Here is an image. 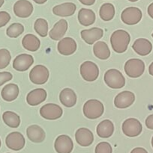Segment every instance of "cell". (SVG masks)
<instances>
[{"label": "cell", "mask_w": 153, "mask_h": 153, "mask_svg": "<svg viewBox=\"0 0 153 153\" xmlns=\"http://www.w3.org/2000/svg\"><path fill=\"white\" fill-rule=\"evenodd\" d=\"M145 123L148 129L153 130V114H151L147 117V118L146 119Z\"/></svg>", "instance_id": "37"}, {"label": "cell", "mask_w": 153, "mask_h": 153, "mask_svg": "<svg viewBox=\"0 0 153 153\" xmlns=\"http://www.w3.org/2000/svg\"><path fill=\"white\" fill-rule=\"evenodd\" d=\"M148 73H149V74L151 76H153V62L148 67Z\"/></svg>", "instance_id": "41"}, {"label": "cell", "mask_w": 153, "mask_h": 153, "mask_svg": "<svg viewBox=\"0 0 153 153\" xmlns=\"http://www.w3.org/2000/svg\"><path fill=\"white\" fill-rule=\"evenodd\" d=\"M1 144H2V143H1V140H0V147H1Z\"/></svg>", "instance_id": "46"}, {"label": "cell", "mask_w": 153, "mask_h": 153, "mask_svg": "<svg viewBox=\"0 0 153 153\" xmlns=\"http://www.w3.org/2000/svg\"><path fill=\"white\" fill-rule=\"evenodd\" d=\"M2 120L4 123L10 128H17L20 124V117L13 111H5L2 114Z\"/></svg>", "instance_id": "29"}, {"label": "cell", "mask_w": 153, "mask_h": 153, "mask_svg": "<svg viewBox=\"0 0 153 153\" xmlns=\"http://www.w3.org/2000/svg\"><path fill=\"white\" fill-rule=\"evenodd\" d=\"M135 101V95L134 93L124 91L119 93L114 99V105L118 108H127L130 107Z\"/></svg>", "instance_id": "11"}, {"label": "cell", "mask_w": 153, "mask_h": 153, "mask_svg": "<svg viewBox=\"0 0 153 153\" xmlns=\"http://www.w3.org/2000/svg\"><path fill=\"white\" fill-rule=\"evenodd\" d=\"M26 134L28 140L33 143H41L45 140L46 133L43 128L38 125H32L26 129Z\"/></svg>", "instance_id": "20"}, {"label": "cell", "mask_w": 153, "mask_h": 153, "mask_svg": "<svg viewBox=\"0 0 153 153\" xmlns=\"http://www.w3.org/2000/svg\"><path fill=\"white\" fill-rule=\"evenodd\" d=\"M33 1H34L35 3H37V4H44L47 0H33Z\"/></svg>", "instance_id": "42"}, {"label": "cell", "mask_w": 153, "mask_h": 153, "mask_svg": "<svg viewBox=\"0 0 153 153\" xmlns=\"http://www.w3.org/2000/svg\"><path fill=\"white\" fill-rule=\"evenodd\" d=\"M130 153H148V152H147L144 148L136 147L134 148V149L130 152Z\"/></svg>", "instance_id": "38"}, {"label": "cell", "mask_w": 153, "mask_h": 153, "mask_svg": "<svg viewBox=\"0 0 153 153\" xmlns=\"http://www.w3.org/2000/svg\"><path fill=\"white\" fill-rule=\"evenodd\" d=\"M94 55L100 60H106L110 56V51L105 42L98 41L93 46Z\"/></svg>", "instance_id": "28"}, {"label": "cell", "mask_w": 153, "mask_h": 153, "mask_svg": "<svg viewBox=\"0 0 153 153\" xmlns=\"http://www.w3.org/2000/svg\"><path fill=\"white\" fill-rule=\"evenodd\" d=\"M8 153H9V152H8Z\"/></svg>", "instance_id": "48"}, {"label": "cell", "mask_w": 153, "mask_h": 153, "mask_svg": "<svg viewBox=\"0 0 153 153\" xmlns=\"http://www.w3.org/2000/svg\"><path fill=\"white\" fill-rule=\"evenodd\" d=\"M75 139L80 146L86 147L92 144L94 141V135L88 128H80L75 133Z\"/></svg>", "instance_id": "15"}, {"label": "cell", "mask_w": 153, "mask_h": 153, "mask_svg": "<svg viewBox=\"0 0 153 153\" xmlns=\"http://www.w3.org/2000/svg\"><path fill=\"white\" fill-rule=\"evenodd\" d=\"M130 41V34L124 30H116L112 33L110 37L111 46L114 52L116 53H123L125 52Z\"/></svg>", "instance_id": "1"}, {"label": "cell", "mask_w": 153, "mask_h": 153, "mask_svg": "<svg viewBox=\"0 0 153 153\" xmlns=\"http://www.w3.org/2000/svg\"><path fill=\"white\" fill-rule=\"evenodd\" d=\"M76 100L77 97L76 94L70 88H64L59 94V100L64 107H74L76 105Z\"/></svg>", "instance_id": "23"}, {"label": "cell", "mask_w": 153, "mask_h": 153, "mask_svg": "<svg viewBox=\"0 0 153 153\" xmlns=\"http://www.w3.org/2000/svg\"><path fill=\"white\" fill-rule=\"evenodd\" d=\"M24 26L20 23L15 22L11 24L6 30V34L9 37L16 38L23 33Z\"/></svg>", "instance_id": "32"}, {"label": "cell", "mask_w": 153, "mask_h": 153, "mask_svg": "<svg viewBox=\"0 0 153 153\" xmlns=\"http://www.w3.org/2000/svg\"><path fill=\"white\" fill-rule=\"evenodd\" d=\"M10 59H11V55L8 49H0V69L6 68L10 64Z\"/></svg>", "instance_id": "33"}, {"label": "cell", "mask_w": 153, "mask_h": 153, "mask_svg": "<svg viewBox=\"0 0 153 153\" xmlns=\"http://www.w3.org/2000/svg\"><path fill=\"white\" fill-rule=\"evenodd\" d=\"M77 48L76 41L71 37H64L58 41L57 49L62 55H70L74 53Z\"/></svg>", "instance_id": "16"}, {"label": "cell", "mask_w": 153, "mask_h": 153, "mask_svg": "<svg viewBox=\"0 0 153 153\" xmlns=\"http://www.w3.org/2000/svg\"><path fill=\"white\" fill-rule=\"evenodd\" d=\"M62 108L54 103H47L40 109V114L44 119L48 120H55L62 116Z\"/></svg>", "instance_id": "9"}, {"label": "cell", "mask_w": 153, "mask_h": 153, "mask_svg": "<svg viewBox=\"0 0 153 153\" xmlns=\"http://www.w3.org/2000/svg\"><path fill=\"white\" fill-rule=\"evenodd\" d=\"M4 2V0H0V7L3 5Z\"/></svg>", "instance_id": "43"}, {"label": "cell", "mask_w": 153, "mask_h": 153, "mask_svg": "<svg viewBox=\"0 0 153 153\" xmlns=\"http://www.w3.org/2000/svg\"><path fill=\"white\" fill-rule=\"evenodd\" d=\"M122 131L127 137H134L142 132V126L141 123L135 118H128L123 122Z\"/></svg>", "instance_id": "7"}, {"label": "cell", "mask_w": 153, "mask_h": 153, "mask_svg": "<svg viewBox=\"0 0 153 153\" xmlns=\"http://www.w3.org/2000/svg\"><path fill=\"white\" fill-rule=\"evenodd\" d=\"M13 76L9 72H0V87L6 82L11 80Z\"/></svg>", "instance_id": "35"}, {"label": "cell", "mask_w": 153, "mask_h": 153, "mask_svg": "<svg viewBox=\"0 0 153 153\" xmlns=\"http://www.w3.org/2000/svg\"><path fill=\"white\" fill-rule=\"evenodd\" d=\"M34 63L33 56L28 54H21L17 55L13 61V68L19 72H24L28 70Z\"/></svg>", "instance_id": "13"}, {"label": "cell", "mask_w": 153, "mask_h": 153, "mask_svg": "<svg viewBox=\"0 0 153 153\" xmlns=\"http://www.w3.org/2000/svg\"><path fill=\"white\" fill-rule=\"evenodd\" d=\"M134 51L141 56L148 55L152 50V44L146 38H138L132 45Z\"/></svg>", "instance_id": "19"}, {"label": "cell", "mask_w": 153, "mask_h": 153, "mask_svg": "<svg viewBox=\"0 0 153 153\" xmlns=\"http://www.w3.org/2000/svg\"><path fill=\"white\" fill-rule=\"evenodd\" d=\"M152 147H153V137H152Z\"/></svg>", "instance_id": "45"}, {"label": "cell", "mask_w": 153, "mask_h": 153, "mask_svg": "<svg viewBox=\"0 0 153 153\" xmlns=\"http://www.w3.org/2000/svg\"><path fill=\"white\" fill-rule=\"evenodd\" d=\"M68 26V22L65 19H62L58 20L50 31V37L53 40H59L65 34Z\"/></svg>", "instance_id": "22"}, {"label": "cell", "mask_w": 153, "mask_h": 153, "mask_svg": "<svg viewBox=\"0 0 153 153\" xmlns=\"http://www.w3.org/2000/svg\"><path fill=\"white\" fill-rule=\"evenodd\" d=\"M47 94L43 88H37L30 91L26 97V102L29 105L36 106L46 100Z\"/></svg>", "instance_id": "18"}, {"label": "cell", "mask_w": 153, "mask_h": 153, "mask_svg": "<svg viewBox=\"0 0 153 153\" xmlns=\"http://www.w3.org/2000/svg\"><path fill=\"white\" fill-rule=\"evenodd\" d=\"M104 111L103 103L97 100H89L83 105V114L90 120L100 117Z\"/></svg>", "instance_id": "2"}, {"label": "cell", "mask_w": 153, "mask_h": 153, "mask_svg": "<svg viewBox=\"0 0 153 153\" xmlns=\"http://www.w3.org/2000/svg\"><path fill=\"white\" fill-rule=\"evenodd\" d=\"M22 45L24 49L30 52H35L40 48V41L34 34H27L22 38Z\"/></svg>", "instance_id": "26"}, {"label": "cell", "mask_w": 153, "mask_h": 153, "mask_svg": "<svg viewBox=\"0 0 153 153\" xmlns=\"http://www.w3.org/2000/svg\"><path fill=\"white\" fill-rule=\"evenodd\" d=\"M50 73L48 69L44 65H36L29 73V79L35 85H44L49 79Z\"/></svg>", "instance_id": "6"}, {"label": "cell", "mask_w": 153, "mask_h": 153, "mask_svg": "<svg viewBox=\"0 0 153 153\" xmlns=\"http://www.w3.org/2000/svg\"><path fill=\"white\" fill-rule=\"evenodd\" d=\"M99 15L104 21L112 20L115 16V7L110 3H105L100 6Z\"/></svg>", "instance_id": "30"}, {"label": "cell", "mask_w": 153, "mask_h": 153, "mask_svg": "<svg viewBox=\"0 0 153 153\" xmlns=\"http://www.w3.org/2000/svg\"><path fill=\"white\" fill-rule=\"evenodd\" d=\"M76 9V4L72 2H65L56 5L52 8V13L55 15L62 17L70 16L75 13Z\"/></svg>", "instance_id": "21"}, {"label": "cell", "mask_w": 153, "mask_h": 153, "mask_svg": "<svg viewBox=\"0 0 153 153\" xmlns=\"http://www.w3.org/2000/svg\"><path fill=\"white\" fill-rule=\"evenodd\" d=\"M128 1H132V2H135V1H138V0H128Z\"/></svg>", "instance_id": "44"}, {"label": "cell", "mask_w": 153, "mask_h": 153, "mask_svg": "<svg viewBox=\"0 0 153 153\" xmlns=\"http://www.w3.org/2000/svg\"><path fill=\"white\" fill-rule=\"evenodd\" d=\"M142 16L140 9L136 7H129L122 12L121 19L126 25H133L137 24L141 20Z\"/></svg>", "instance_id": "8"}, {"label": "cell", "mask_w": 153, "mask_h": 153, "mask_svg": "<svg viewBox=\"0 0 153 153\" xmlns=\"http://www.w3.org/2000/svg\"><path fill=\"white\" fill-rule=\"evenodd\" d=\"M104 82L112 89H120L125 85V79L122 73L116 69H110L105 73Z\"/></svg>", "instance_id": "3"}, {"label": "cell", "mask_w": 153, "mask_h": 153, "mask_svg": "<svg viewBox=\"0 0 153 153\" xmlns=\"http://www.w3.org/2000/svg\"><path fill=\"white\" fill-rule=\"evenodd\" d=\"M81 37L87 44L92 45L96 41L100 40L104 35L103 29L100 28H92L90 29H85L81 31Z\"/></svg>", "instance_id": "17"}, {"label": "cell", "mask_w": 153, "mask_h": 153, "mask_svg": "<svg viewBox=\"0 0 153 153\" xmlns=\"http://www.w3.org/2000/svg\"><path fill=\"white\" fill-rule=\"evenodd\" d=\"M80 75L84 80L94 82L99 76V69L97 64L92 61H85L80 65Z\"/></svg>", "instance_id": "5"}, {"label": "cell", "mask_w": 153, "mask_h": 153, "mask_svg": "<svg viewBox=\"0 0 153 153\" xmlns=\"http://www.w3.org/2000/svg\"><path fill=\"white\" fill-rule=\"evenodd\" d=\"M54 148L57 153H70L74 149L73 141L69 136L62 134L56 139Z\"/></svg>", "instance_id": "12"}, {"label": "cell", "mask_w": 153, "mask_h": 153, "mask_svg": "<svg viewBox=\"0 0 153 153\" xmlns=\"http://www.w3.org/2000/svg\"><path fill=\"white\" fill-rule=\"evenodd\" d=\"M98 135L102 138H108L111 137L114 132V125L110 120H104L98 125L97 128Z\"/></svg>", "instance_id": "24"}, {"label": "cell", "mask_w": 153, "mask_h": 153, "mask_svg": "<svg viewBox=\"0 0 153 153\" xmlns=\"http://www.w3.org/2000/svg\"><path fill=\"white\" fill-rule=\"evenodd\" d=\"M82 4H85V5H92L94 2H95V0H79Z\"/></svg>", "instance_id": "39"}, {"label": "cell", "mask_w": 153, "mask_h": 153, "mask_svg": "<svg viewBox=\"0 0 153 153\" xmlns=\"http://www.w3.org/2000/svg\"><path fill=\"white\" fill-rule=\"evenodd\" d=\"M147 11H148V14L149 15L150 17L153 19V2L148 5V9H147Z\"/></svg>", "instance_id": "40"}, {"label": "cell", "mask_w": 153, "mask_h": 153, "mask_svg": "<svg viewBox=\"0 0 153 153\" xmlns=\"http://www.w3.org/2000/svg\"><path fill=\"white\" fill-rule=\"evenodd\" d=\"M5 143L8 148L14 151L21 150L26 143L25 138L20 132L14 131L8 134L5 138Z\"/></svg>", "instance_id": "10"}, {"label": "cell", "mask_w": 153, "mask_h": 153, "mask_svg": "<svg viewBox=\"0 0 153 153\" xmlns=\"http://www.w3.org/2000/svg\"><path fill=\"white\" fill-rule=\"evenodd\" d=\"M96 19L95 13L91 9L82 8L78 13V20L81 25L88 26L92 25Z\"/></svg>", "instance_id": "27"}, {"label": "cell", "mask_w": 153, "mask_h": 153, "mask_svg": "<svg viewBox=\"0 0 153 153\" xmlns=\"http://www.w3.org/2000/svg\"><path fill=\"white\" fill-rule=\"evenodd\" d=\"M34 28L37 34L40 37H44L48 33V22L46 19L39 18L34 22Z\"/></svg>", "instance_id": "31"}, {"label": "cell", "mask_w": 153, "mask_h": 153, "mask_svg": "<svg viewBox=\"0 0 153 153\" xmlns=\"http://www.w3.org/2000/svg\"><path fill=\"white\" fill-rule=\"evenodd\" d=\"M10 16L8 12L0 11V28L4 26L10 21Z\"/></svg>", "instance_id": "36"}, {"label": "cell", "mask_w": 153, "mask_h": 153, "mask_svg": "<svg viewBox=\"0 0 153 153\" xmlns=\"http://www.w3.org/2000/svg\"><path fill=\"white\" fill-rule=\"evenodd\" d=\"M19 87L15 84H8L2 88L1 92L2 98L6 102H12L19 95Z\"/></svg>", "instance_id": "25"}, {"label": "cell", "mask_w": 153, "mask_h": 153, "mask_svg": "<svg viewBox=\"0 0 153 153\" xmlns=\"http://www.w3.org/2000/svg\"><path fill=\"white\" fill-rule=\"evenodd\" d=\"M95 153H112V149L111 145L107 142L99 143L95 147Z\"/></svg>", "instance_id": "34"}, {"label": "cell", "mask_w": 153, "mask_h": 153, "mask_svg": "<svg viewBox=\"0 0 153 153\" xmlns=\"http://www.w3.org/2000/svg\"><path fill=\"white\" fill-rule=\"evenodd\" d=\"M33 5L28 0H19L14 5V12L20 18H27L32 13Z\"/></svg>", "instance_id": "14"}, {"label": "cell", "mask_w": 153, "mask_h": 153, "mask_svg": "<svg viewBox=\"0 0 153 153\" xmlns=\"http://www.w3.org/2000/svg\"><path fill=\"white\" fill-rule=\"evenodd\" d=\"M152 37H153V33H152Z\"/></svg>", "instance_id": "47"}, {"label": "cell", "mask_w": 153, "mask_h": 153, "mask_svg": "<svg viewBox=\"0 0 153 153\" xmlns=\"http://www.w3.org/2000/svg\"><path fill=\"white\" fill-rule=\"evenodd\" d=\"M124 72L130 78H138L143 74L145 71V64L137 58H132L126 61L124 64Z\"/></svg>", "instance_id": "4"}]
</instances>
